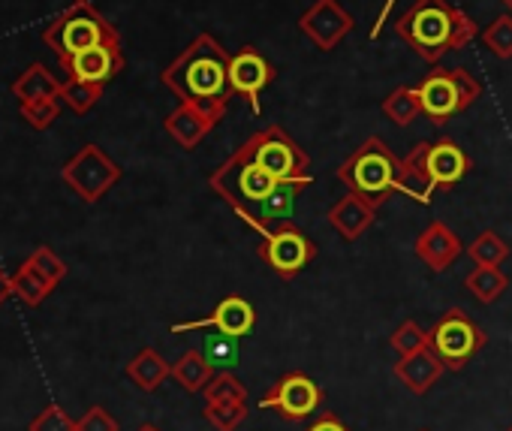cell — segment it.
Returning a JSON list of instances; mask_svg holds the SVG:
<instances>
[{"instance_id":"1","label":"cell","mask_w":512,"mask_h":431,"mask_svg":"<svg viewBox=\"0 0 512 431\" xmlns=\"http://www.w3.org/2000/svg\"><path fill=\"white\" fill-rule=\"evenodd\" d=\"M229 64H232V55L211 34H199L163 70L160 79L181 103H193V106L226 115L229 100L235 94L229 85Z\"/></svg>"},{"instance_id":"2","label":"cell","mask_w":512,"mask_h":431,"mask_svg":"<svg viewBox=\"0 0 512 431\" xmlns=\"http://www.w3.org/2000/svg\"><path fill=\"white\" fill-rule=\"evenodd\" d=\"M395 34L428 64H437L443 55L467 49L479 28L476 22L452 7L449 0H413L395 22Z\"/></svg>"},{"instance_id":"3","label":"cell","mask_w":512,"mask_h":431,"mask_svg":"<svg viewBox=\"0 0 512 431\" xmlns=\"http://www.w3.org/2000/svg\"><path fill=\"white\" fill-rule=\"evenodd\" d=\"M467 172H470V157L455 139L419 142L401 160L398 193L416 199L419 205H428L434 190L455 187Z\"/></svg>"},{"instance_id":"4","label":"cell","mask_w":512,"mask_h":431,"mask_svg":"<svg viewBox=\"0 0 512 431\" xmlns=\"http://www.w3.org/2000/svg\"><path fill=\"white\" fill-rule=\"evenodd\" d=\"M398 175H401V160L392 154V148L380 136H368L338 166V181L347 184L350 193L374 202L377 208L392 193H398Z\"/></svg>"},{"instance_id":"5","label":"cell","mask_w":512,"mask_h":431,"mask_svg":"<svg viewBox=\"0 0 512 431\" xmlns=\"http://www.w3.org/2000/svg\"><path fill=\"white\" fill-rule=\"evenodd\" d=\"M46 46L58 55L61 64H67L73 55L91 49V46H100V43H121L118 31L100 16V10L94 4H88V0H76V4L58 16L46 34H43Z\"/></svg>"},{"instance_id":"6","label":"cell","mask_w":512,"mask_h":431,"mask_svg":"<svg viewBox=\"0 0 512 431\" xmlns=\"http://www.w3.org/2000/svg\"><path fill=\"white\" fill-rule=\"evenodd\" d=\"M482 88L479 82L461 70V67H437L434 73H428L419 85V97H422V112L440 127L449 118L467 112L476 100H479Z\"/></svg>"},{"instance_id":"7","label":"cell","mask_w":512,"mask_h":431,"mask_svg":"<svg viewBox=\"0 0 512 431\" xmlns=\"http://www.w3.org/2000/svg\"><path fill=\"white\" fill-rule=\"evenodd\" d=\"M238 154H244L250 163L272 172L281 181H287V178H311L308 154L278 124H269L263 130H256L253 136H247V142L238 145Z\"/></svg>"},{"instance_id":"8","label":"cell","mask_w":512,"mask_h":431,"mask_svg":"<svg viewBox=\"0 0 512 431\" xmlns=\"http://www.w3.org/2000/svg\"><path fill=\"white\" fill-rule=\"evenodd\" d=\"M485 341L488 338L479 329V323L467 311H461V308H449L428 329V347L440 356L446 371L467 368L473 362V356L485 347Z\"/></svg>"},{"instance_id":"9","label":"cell","mask_w":512,"mask_h":431,"mask_svg":"<svg viewBox=\"0 0 512 431\" xmlns=\"http://www.w3.org/2000/svg\"><path fill=\"white\" fill-rule=\"evenodd\" d=\"M61 178L67 187L79 193V199L100 202L121 181V166L100 145H85L67 160V166L61 169Z\"/></svg>"},{"instance_id":"10","label":"cell","mask_w":512,"mask_h":431,"mask_svg":"<svg viewBox=\"0 0 512 431\" xmlns=\"http://www.w3.org/2000/svg\"><path fill=\"white\" fill-rule=\"evenodd\" d=\"M260 257L275 275L290 281V278L302 275L317 260V242H311L296 224H287V227L263 236Z\"/></svg>"},{"instance_id":"11","label":"cell","mask_w":512,"mask_h":431,"mask_svg":"<svg viewBox=\"0 0 512 431\" xmlns=\"http://www.w3.org/2000/svg\"><path fill=\"white\" fill-rule=\"evenodd\" d=\"M323 401H326V392L317 380H311L302 371H290L260 398V407L278 410L287 422H299V419L314 416L323 407Z\"/></svg>"},{"instance_id":"12","label":"cell","mask_w":512,"mask_h":431,"mask_svg":"<svg viewBox=\"0 0 512 431\" xmlns=\"http://www.w3.org/2000/svg\"><path fill=\"white\" fill-rule=\"evenodd\" d=\"M356 22L353 16L338 4V0H317L305 10V16L299 19V31L320 49V52H332L338 49L350 34H353Z\"/></svg>"},{"instance_id":"13","label":"cell","mask_w":512,"mask_h":431,"mask_svg":"<svg viewBox=\"0 0 512 431\" xmlns=\"http://www.w3.org/2000/svg\"><path fill=\"white\" fill-rule=\"evenodd\" d=\"M311 187V178H290L284 181L269 199H263L260 205H253L250 214L244 218V224L250 230H256L260 236H269L287 224H293V211H296V202L299 196Z\"/></svg>"},{"instance_id":"14","label":"cell","mask_w":512,"mask_h":431,"mask_svg":"<svg viewBox=\"0 0 512 431\" xmlns=\"http://www.w3.org/2000/svg\"><path fill=\"white\" fill-rule=\"evenodd\" d=\"M275 67L250 46H244L238 55H232V64H229V85L238 97L247 100L250 112L260 115V94L275 82Z\"/></svg>"},{"instance_id":"15","label":"cell","mask_w":512,"mask_h":431,"mask_svg":"<svg viewBox=\"0 0 512 431\" xmlns=\"http://www.w3.org/2000/svg\"><path fill=\"white\" fill-rule=\"evenodd\" d=\"M256 326V311L247 299L241 296H226L217 302V308L202 317V320H187V323H175L172 326V335H181V332H196V329H211V332H220V335H229V338H247Z\"/></svg>"},{"instance_id":"16","label":"cell","mask_w":512,"mask_h":431,"mask_svg":"<svg viewBox=\"0 0 512 431\" xmlns=\"http://www.w3.org/2000/svg\"><path fill=\"white\" fill-rule=\"evenodd\" d=\"M67 79H82V82H94V85H106L112 76H118L124 70V52L121 43H100L91 46L79 55H73L67 64H61Z\"/></svg>"},{"instance_id":"17","label":"cell","mask_w":512,"mask_h":431,"mask_svg":"<svg viewBox=\"0 0 512 431\" xmlns=\"http://www.w3.org/2000/svg\"><path fill=\"white\" fill-rule=\"evenodd\" d=\"M461 239L455 236V230L449 227V224H443V221H431L422 233H419V239L413 242V254L431 269V272H446V269H452V263L461 257Z\"/></svg>"},{"instance_id":"18","label":"cell","mask_w":512,"mask_h":431,"mask_svg":"<svg viewBox=\"0 0 512 431\" xmlns=\"http://www.w3.org/2000/svg\"><path fill=\"white\" fill-rule=\"evenodd\" d=\"M326 221H329V227L344 242H356V239H362L374 227V221H377V205L368 202V199H362V196H356V193H347V196H341L329 208Z\"/></svg>"},{"instance_id":"19","label":"cell","mask_w":512,"mask_h":431,"mask_svg":"<svg viewBox=\"0 0 512 431\" xmlns=\"http://www.w3.org/2000/svg\"><path fill=\"white\" fill-rule=\"evenodd\" d=\"M223 121L220 112H211V109H202V106H193V103H181L175 112L166 115L163 127L166 133L181 145V148H196L217 124Z\"/></svg>"},{"instance_id":"20","label":"cell","mask_w":512,"mask_h":431,"mask_svg":"<svg viewBox=\"0 0 512 431\" xmlns=\"http://www.w3.org/2000/svg\"><path fill=\"white\" fill-rule=\"evenodd\" d=\"M392 371H395V377L404 383L407 392L425 395L431 386H437V380L443 377L446 365L440 362V356H437L431 347H425V350H416V353H410V356H401V359L395 362Z\"/></svg>"},{"instance_id":"21","label":"cell","mask_w":512,"mask_h":431,"mask_svg":"<svg viewBox=\"0 0 512 431\" xmlns=\"http://www.w3.org/2000/svg\"><path fill=\"white\" fill-rule=\"evenodd\" d=\"M142 392H157L163 386L166 377H172V365L154 350V347H145L139 350L130 362H127V371H124Z\"/></svg>"},{"instance_id":"22","label":"cell","mask_w":512,"mask_h":431,"mask_svg":"<svg viewBox=\"0 0 512 431\" xmlns=\"http://www.w3.org/2000/svg\"><path fill=\"white\" fill-rule=\"evenodd\" d=\"M13 94L19 103H34V100H58L64 94V82H58L43 64H31L22 79H16Z\"/></svg>"},{"instance_id":"23","label":"cell","mask_w":512,"mask_h":431,"mask_svg":"<svg viewBox=\"0 0 512 431\" xmlns=\"http://www.w3.org/2000/svg\"><path fill=\"white\" fill-rule=\"evenodd\" d=\"M214 374H217V368L205 359L202 350H184L178 356V362H172V380L184 392H202Z\"/></svg>"},{"instance_id":"24","label":"cell","mask_w":512,"mask_h":431,"mask_svg":"<svg viewBox=\"0 0 512 431\" xmlns=\"http://www.w3.org/2000/svg\"><path fill=\"white\" fill-rule=\"evenodd\" d=\"M464 287L473 293L476 302L482 305H491L503 296V290L509 287V278L500 272V266H476L467 278H464Z\"/></svg>"},{"instance_id":"25","label":"cell","mask_w":512,"mask_h":431,"mask_svg":"<svg viewBox=\"0 0 512 431\" xmlns=\"http://www.w3.org/2000/svg\"><path fill=\"white\" fill-rule=\"evenodd\" d=\"M52 290H55V284L40 272V269H34L28 260L22 263V269L13 275V293L22 299V302H28V305H43L49 296H52Z\"/></svg>"},{"instance_id":"26","label":"cell","mask_w":512,"mask_h":431,"mask_svg":"<svg viewBox=\"0 0 512 431\" xmlns=\"http://www.w3.org/2000/svg\"><path fill=\"white\" fill-rule=\"evenodd\" d=\"M383 115L398 124V127H407L413 124L419 115H422V97H419V88H395L386 100H383Z\"/></svg>"},{"instance_id":"27","label":"cell","mask_w":512,"mask_h":431,"mask_svg":"<svg viewBox=\"0 0 512 431\" xmlns=\"http://www.w3.org/2000/svg\"><path fill=\"white\" fill-rule=\"evenodd\" d=\"M238 341H241V338H229V335L211 332V335L202 341V353H205V359H208L217 371H232V368L238 365V356H241Z\"/></svg>"},{"instance_id":"28","label":"cell","mask_w":512,"mask_h":431,"mask_svg":"<svg viewBox=\"0 0 512 431\" xmlns=\"http://www.w3.org/2000/svg\"><path fill=\"white\" fill-rule=\"evenodd\" d=\"M202 416L214 431H235L247 419V401H205Z\"/></svg>"},{"instance_id":"29","label":"cell","mask_w":512,"mask_h":431,"mask_svg":"<svg viewBox=\"0 0 512 431\" xmlns=\"http://www.w3.org/2000/svg\"><path fill=\"white\" fill-rule=\"evenodd\" d=\"M467 254H470V260H473L476 266H500V263L509 257V245H506L494 230H485V233H479V236L470 242Z\"/></svg>"},{"instance_id":"30","label":"cell","mask_w":512,"mask_h":431,"mask_svg":"<svg viewBox=\"0 0 512 431\" xmlns=\"http://www.w3.org/2000/svg\"><path fill=\"white\" fill-rule=\"evenodd\" d=\"M100 97H103V85L82 82V79H67V82H64V94H61V100H64L73 112H79V115H85L88 109H94V106L100 103Z\"/></svg>"},{"instance_id":"31","label":"cell","mask_w":512,"mask_h":431,"mask_svg":"<svg viewBox=\"0 0 512 431\" xmlns=\"http://www.w3.org/2000/svg\"><path fill=\"white\" fill-rule=\"evenodd\" d=\"M202 395L211 404H217V401H247V386L232 371H217L211 377V383L202 389Z\"/></svg>"},{"instance_id":"32","label":"cell","mask_w":512,"mask_h":431,"mask_svg":"<svg viewBox=\"0 0 512 431\" xmlns=\"http://www.w3.org/2000/svg\"><path fill=\"white\" fill-rule=\"evenodd\" d=\"M482 43H485V49H488L494 58L509 61V58H512V13L494 19V22L485 28Z\"/></svg>"},{"instance_id":"33","label":"cell","mask_w":512,"mask_h":431,"mask_svg":"<svg viewBox=\"0 0 512 431\" xmlns=\"http://www.w3.org/2000/svg\"><path fill=\"white\" fill-rule=\"evenodd\" d=\"M389 344H392V350H395L398 356H410V353L428 347V329H422L416 320H404V323L392 332Z\"/></svg>"},{"instance_id":"34","label":"cell","mask_w":512,"mask_h":431,"mask_svg":"<svg viewBox=\"0 0 512 431\" xmlns=\"http://www.w3.org/2000/svg\"><path fill=\"white\" fill-rule=\"evenodd\" d=\"M22 118L34 127V130H49L58 115H61V97L58 100H34V103H22L19 106Z\"/></svg>"},{"instance_id":"35","label":"cell","mask_w":512,"mask_h":431,"mask_svg":"<svg viewBox=\"0 0 512 431\" xmlns=\"http://www.w3.org/2000/svg\"><path fill=\"white\" fill-rule=\"evenodd\" d=\"M28 431H76V419H70L64 407L49 404L46 410H40V413L31 419Z\"/></svg>"},{"instance_id":"36","label":"cell","mask_w":512,"mask_h":431,"mask_svg":"<svg viewBox=\"0 0 512 431\" xmlns=\"http://www.w3.org/2000/svg\"><path fill=\"white\" fill-rule=\"evenodd\" d=\"M28 263H31L34 269H40L55 287L67 278V266H64V260H61L52 248H37V251L28 257Z\"/></svg>"},{"instance_id":"37","label":"cell","mask_w":512,"mask_h":431,"mask_svg":"<svg viewBox=\"0 0 512 431\" xmlns=\"http://www.w3.org/2000/svg\"><path fill=\"white\" fill-rule=\"evenodd\" d=\"M76 431H121V425L106 407L94 404L82 419H76Z\"/></svg>"},{"instance_id":"38","label":"cell","mask_w":512,"mask_h":431,"mask_svg":"<svg viewBox=\"0 0 512 431\" xmlns=\"http://www.w3.org/2000/svg\"><path fill=\"white\" fill-rule=\"evenodd\" d=\"M305 431H353V428H350V425H347V422H344L338 413H332V410H323V413H320V416H317V419H314V422H311Z\"/></svg>"},{"instance_id":"39","label":"cell","mask_w":512,"mask_h":431,"mask_svg":"<svg viewBox=\"0 0 512 431\" xmlns=\"http://www.w3.org/2000/svg\"><path fill=\"white\" fill-rule=\"evenodd\" d=\"M398 4V0H386V4H383V10H380V16H377V25L371 28V40H377L380 34H383V28H386V19H389V10Z\"/></svg>"},{"instance_id":"40","label":"cell","mask_w":512,"mask_h":431,"mask_svg":"<svg viewBox=\"0 0 512 431\" xmlns=\"http://www.w3.org/2000/svg\"><path fill=\"white\" fill-rule=\"evenodd\" d=\"M10 296H13V278L4 269H0V305H4Z\"/></svg>"},{"instance_id":"41","label":"cell","mask_w":512,"mask_h":431,"mask_svg":"<svg viewBox=\"0 0 512 431\" xmlns=\"http://www.w3.org/2000/svg\"><path fill=\"white\" fill-rule=\"evenodd\" d=\"M136 431H160V428H157V425H151V422H145V425H139Z\"/></svg>"},{"instance_id":"42","label":"cell","mask_w":512,"mask_h":431,"mask_svg":"<svg viewBox=\"0 0 512 431\" xmlns=\"http://www.w3.org/2000/svg\"><path fill=\"white\" fill-rule=\"evenodd\" d=\"M500 4H503V7H506L509 13H512V0H500Z\"/></svg>"},{"instance_id":"43","label":"cell","mask_w":512,"mask_h":431,"mask_svg":"<svg viewBox=\"0 0 512 431\" xmlns=\"http://www.w3.org/2000/svg\"><path fill=\"white\" fill-rule=\"evenodd\" d=\"M419 431H431V428H419Z\"/></svg>"},{"instance_id":"44","label":"cell","mask_w":512,"mask_h":431,"mask_svg":"<svg viewBox=\"0 0 512 431\" xmlns=\"http://www.w3.org/2000/svg\"><path fill=\"white\" fill-rule=\"evenodd\" d=\"M506 431H512V425H509V428H506Z\"/></svg>"}]
</instances>
